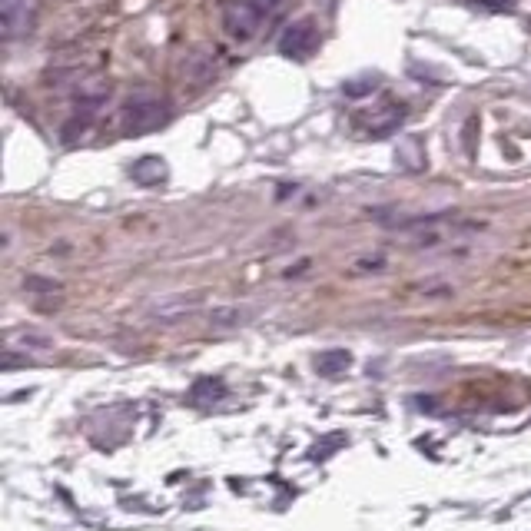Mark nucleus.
<instances>
[{
    "label": "nucleus",
    "instance_id": "obj_1",
    "mask_svg": "<svg viewBox=\"0 0 531 531\" xmlns=\"http://www.w3.org/2000/svg\"><path fill=\"white\" fill-rule=\"evenodd\" d=\"M166 117H170V110H166L163 100L150 97V93H137V97L127 100V107H123V130L140 137V133L160 130Z\"/></svg>",
    "mask_w": 531,
    "mask_h": 531
},
{
    "label": "nucleus",
    "instance_id": "obj_2",
    "mask_svg": "<svg viewBox=\"0 0 531 531\" xmlns=\"http://www.w3.org/2000/svg\"><path fill=\"white\" fill-rule=\"evenodd\" d=\"M266 10L256 4V0H229L223 4V27L229 30V37L236 40H249L259 34L263 27Z\"/></svg>",
    "mask_w": 531,
    "mask_h": 531
},
{
    "label": "nucleus",
    "instance_id": "obj_3",
    "mask_svg": "<svg viewBox=\"0 0 531 531\" xmlns=\"http://www.w3.org/2000/svg\"><path fill=\"white\" fill-rule=\"evenodd\" d=\"M319 47V30L312 24L309 17L296 20V24H289L283 30V37H279V54L283 57H293V60H306L316 54Z\"/></svg>",
    "mask_w": 531,
    "mask_h": 531
},
{
    "label": "nucleus",
    "instance_id": "obj_4",
    "mask_svg": "<svg viewBox=\"0 0 531 531\" xmlns=\"http://www.w3.org/2000/svg\"><path fill=\"white\" fill-rule=\"evenodd\" d=\"M405 120V107L402 103H385L379 113H369V133L372 137H389L392 130H399V123Z\"/></svg>",
    "mask_w": 531,
    "mask_h": 531
},
{
    "label": "nucleus",
    "instance_id": "obj_5",
    "mask_svg": "<svg viewBox=\"0 0 531 531\" xmlns=\"http://www.w3.org/2000/svg\"><path fill=\"white\" fill-rule=\"evenodd\" d=\"M130 176L140 186H160L166 176H170V166H166V160H160V156H143V160L130 166Z\"/></svg>",
    "mask_w": 531,
    "mask_h": 531
},
{
    "label": "nucleus",
    "instance_id": "obj_6",
    "mask_svg": "<svg viewBox=\"0 0 531 531\" xmlns=\"http://www.w3.org/2000/svg\"><path fill=\"white\" fill-rule=\"evenodd\" d=\"M107 97H110V87L103 80H87L74 90V103H77L80 113H93L97 107L107 103Z\"/></svg>",
    "mask_w": 531,
    "mask_h": 531
},
{
    "label": "nucleus",
    "instance_id": "obj_7",
    "mask_svg": "<svg viewBox=\"0 0 531 531\" xmlns=\"http://www.w3.org/2000/svg\"><path fill=\"white\" fill-rule=\"evenodd\" d=\"M193 303H196V296H173V299H163V303H156V306H153V316H156V319L183 316V312H190Z\"/></svg>",
    "mask_w": 531,
    "mask_h": 531
},
{
    "label": "nucleus",
    "instance_id": "obj_8",
    "mask_svg": "<svg viewBox=\"0 0 531 531\" xmlns=\"http://www.w3.org/2000/svg\"><path fill=\"white\" fill-rule=\"evenodd\" d=\"M246 319H253V309L246 306H223L213 312V326H239Z\"/></svg>",
    "mask_w": 531,
    "mask_h": 531
},
{
    "label": "nucleus",
    "instance_id": "obj_9",
    "mask_svg": "<svg viewBox=\"0 0 531 531\" xmlns=\"http://www.w3.org/2000/svg\"><path fill=\"white\" fill-rule=\"evenodd\" d=\"M27 0H0V20H4V34H14L17 20L24 17Z\"/></svg>",
    "mask_w": 531,
    "mask_h": 531
},
{
    "label": "nucleus",
    "instance_id": "obj_10",
    "mask_svg": "<svg viewBox=\"0 0 531 531\" xmlns=\"http://www.w3.org/2000/svg\"><path fill=\"white\" fill-rule=\"evenodd\" d=\"M376 83H379L376 74H369V77H362V80H352V83H346V97H362V93L372 90Z\"/></svg>",
    "mask_w": 531,
    "mask_h": 531
},
{
    "label": "nucleus",
    "instance_id": "obj_11",
    "mask_svg": "<svg viewBox=\"0 0 531 531\" xmlns=\"http://www.w3.org/2000/svg\"><path fill=\"white\" fill-rule=\"evenodd\" d=\"M27 289H57V283H50V279H27Z\"/></svg>",
    "mask_w": 531,
    "mask_h": 531
},
{
    "label": "nucleus",
    "instance_id": "obj_12",
    "mask_svg": "<svg viewBox=\"0 0 531 531\" xmlns=\"http://www.w3.org/2000/svg\"><path fill=\"white\" fill-rule=\"evenodd\" d=\"M256 4L263 7V10H276V7H283L286 0H256Z\"/></svg>",
    "mask_w": 531,
    "mask_h": 531
}]
</instances>
